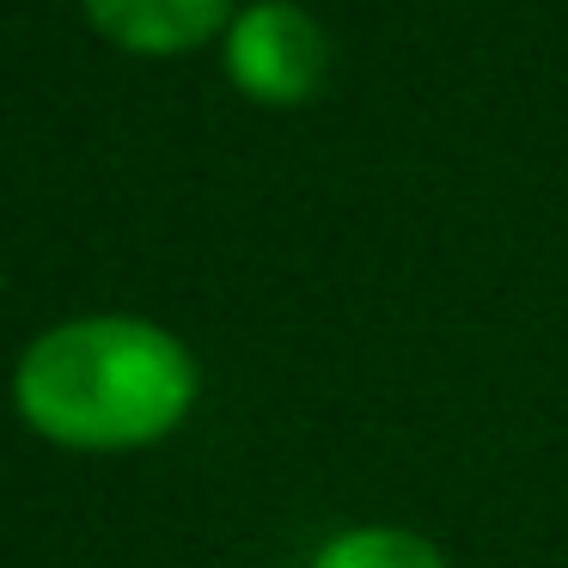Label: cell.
<instances>
[{"label":"cell","instance_id":"cell-1","mask_svg":"<svg viewBox=\"0 0 568 568\" xmlns=\"http://www.w3.org/2000/svg\"><path fill=\"white\" fill-rule=\"evenodd\" d=\"M196 404V361L141 318H80L38 336L19 361V416L80 453L165 440Z\"/></svg>","mask_w":568,"mask_h":568},{"label":"cell","instance_id":"cell-2","mask_svg":"<svg viewBox=\"0 0 568 568\" xmlns=\"http://www.w3.org/2000/svg\"><path fill=\"white\" fill-rule=\"evenodd\" d=\"M226 74L257 104H306L331 74L324 26L287 0H257L226 31Z\"/></svg>","mask_w":568,"mask_h":568},{"label":"cell","instance_id":"cell-3","mask_svg":"<svg viewBox=\"0 0 568 568\" xmlns=\"http://www.w3.org/2000/svg\"><path fill=\"white\" fill-rule=\"evenodd\" d=\"M80 7L123 50L178 55V50H196L202 38H214L233 0H80Z\"/></svg>","mask_w":568,"mask_h":568},{"label":"cell","instance_id":"cell-4","mask_svg":"<svg viewBox=\"0 0 568 568\" xmlns=\"http://www.w3.org/2000/svg\"><path fill=\"white\" fill-rule=\"evenodd\" d=\"M312 568H446V556L434 550L422 531L404 526H355V531H336Z\"/></svg>","mask_w":568,"mask_h":568}]
</instances>
